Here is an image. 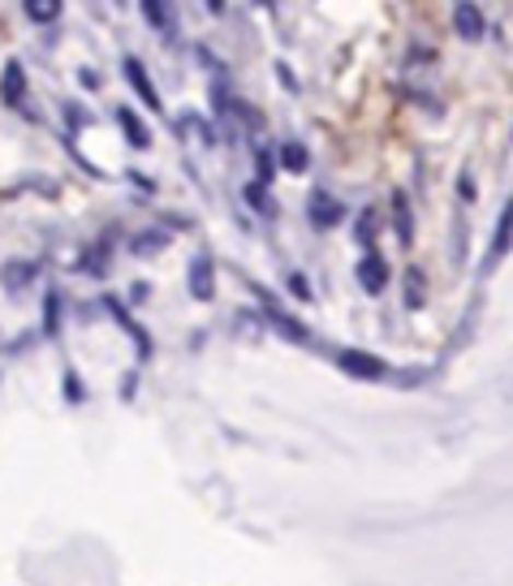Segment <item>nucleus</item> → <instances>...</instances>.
<instances>
[{"label":"nucleus","instance_id":"obj_1","mask_svg":"<svg viewBox=\"0 0 513 586\" xmlns=\"http://www.w3.org/2000/svg\"><path fill=\"white\" fill-rule=\"evenodd\" d=\"M337 366L346 375H354V379H384L388 375V366L380 363L375 354H366V350H337Z\"/></svg>","mask_w":513,"mask_h":586},{"label":"nucleus","instance_id":"obj_2","mask_svg":"<svg viewBox=\"0 0 513 586\" xmlns=\"http://www.w3.org/2000/svg\"><path fill=\"white\" fill-rule=\"evenodd\" d=\"M186 285H190V293H195L199 302H208V297L217 293V263H212V255H195V259H190Z\"/></svg>","mask_w":513,"mask_h":586},{"label":"nucleus","instance_id":"obj_3","mask_svg":"<svg viewBox=\"0 0 513 586\" xmlns=\"http://www.w3.org/2000/svg\"><path fill=\"white\" fill-rule=\"evenodd\" d=\"M306 216H311L315 228H333L337 220L346 216V208H341L337 195H328V190H311V199H306Z\"/></svg>","mask_w":513,"mask_h":586},{"label":"nucleus","instance_id":"obj_4","mask_svg":"<svg viewBox=\"0 0 513 586\" xmlns=\"http://www.w3.org/2000/svg\"><path fill=\"white\" fill-rule=\"evenodd\" d=\"M453 31L466 39V44H479L488 22H483V9L479 4H453Z\"/></svg>","mask_w":513,"mask_h":586},{"label":"nucleus","instance_id":"obj_5","mask_svg":"<svg viewBox=\"0 0 513 586\" xmlns=\"http://www.w3.org/2000/svg\"><path fill=\"white\" fill-rule=\"evenodd\" d=\"M510 250H513V199L505 203L501 224H497V233H492V242H488V263H483V268L492 272V268H497V263H501Z\"/></svg>","mask_w":513,"mask_h":586},{"label":"nucleus","instance_id":"obj_6","mask_svg":"<svg viewBox=\"0 0 513 586\" xmlns=\"http://www.w3.org/2000/svg\"><path fill=\"white\" fill-rule=\"evenodd\" d=\"M0 99H4V108L26 104V70H22V61H9L4 73H0Z\"/></svg>","mask_w":513,"mask_h":586},{"label":"nucleus","instance_id":"obj_7","mask_svg":"<svg viewBox=\"0 0 513 586\" xmlns=\"http://www.w3.org/2000/svg\"><path fill=\"white\" fill-rule=\"evenodd\" d=\"M255 293H259V302H264V310H268V319L277 324V332H281V337H290V341H298V345H306V341H311L306 324H298L293 315H281V310H277V302L268 297V290H259V285H255Z\"/></svg>","mask_w":513,"mask_h":586},{"label":"nucleus","instance_id":"obj_8","mask_svg":"<svg viewBox=\"0 0 513 586\" xmlns=\"http://www.w3.org/2000/svg\"><path fill=\"white\" fill-rule=\"evenodd\" d=\"M359 285H363L366 293L388 290V263H384L375 250H366L363 259H359Z\"/></svg>","mask_w":513,"mask_h":586},{"label":"nucleus","instance_id":"obj_9","mask_svg":"<svg viewBox=\"0 0 513 586\" xmlns=\"http://www.w3.org/2000/svg\"><path fill=\"white\" fill-rule=\"evenodd\" d=\"M126 78H130V86L139 91V99H143L151 113H160V91L151 86V78H147V70L135 61V57H126Z\"/></svg>","mask_w":513,"mask_h":586},{"label":"nucleus","instance_id":"obj_10","mask_svg":"<svg viewBox=\"0 0 513 586\" xmlns=\"http://www.w3.org/2000/svg\"><path fill=\"white\" fill-rule=\"evenodd\" d=\"M143 17H147V26H155L160 35H177V22H173V9L164 4V0H143Z\"/></svg>","mask_w":513,"mask_h":586},{"label":"nucleus","instance_id":"obj_11","mask_svg":"<svg viewBox=\"0 0 513 586\" xmlns=\"http://www.w3.org/2000/svg\"><path fill=\"white\" fill-rule=\"evenodd\" d=\"M31 281H35V263H4L0 268V285L9 293H22Z\"/></svg>","mask_w":513,"mask_h":586},{"label":"nucleus","instance_id":"obj_12","mask_svg":"<svg viewBox=\"0 0 513 586\" xmlns=\"http://www.w3.org/2000/svg\"><path fill=\"white\" fill-rule=\"evenodd\" d=\"M117 126H121V134L130 139V146H139V151H143V146H151V134H147L143 121H139L130 108H117Z\"/></svg>","mask_w":513,"mask_h":586},{"label":"nucleus","instance_id":"obj_13","mask_svg":"<svg viewBox=\"0 0 513 586\" xmlns=\"http://www.w3.org/2000/svg\"><path fill=\"white\" fill-rule=\"evenodd\" d=\"M393 212H397V237H401V246H410L415 242V216H410L406 195H393Z\"/></svg>","mask_w":513,"mask_h":586},{"label":"nucleus","instance_id":"obj_14","mask_svg":"<svg viewBox=\"0 0 513 586\" xmlns=\"http://www.w3.org/2000/svg\"><path fill=\"white\" fill-rule=\"evenodd\" d=\"M168 246V233H160V228H147V233H139L135 242H130V250L143 259V255H160Z\"/></svg>","mask_w":513,"mask_h":586},{"label":"nucleus","instance_id":"obj_15","mask_svg":"<svg viewBox=\"0 0 513 586\" xmlns=\"http://www.w3.org/2000/svg\"><path fill=\"white\" fill-rule=\"evenodd\" d=\"M428 302V285H423V268H410L406 272V306L410 310H419Z\"/></svg>","mask_w":513,"mask_h":586},{"label":"nucleus","instance_id":"obj_16","mask_svg":"<svg viewBox=\"0 0 513 586\" xmlns=\"http://www.w3.org/2000/svg\"><path fill=\"white\" fill-rule=\"evenodd\" d=\"M306 164H311V155H306V146L302 143L281 146V168H285V173H306Z\"/></svg>","mask_w":513,"mask_h":586},{"label":"nucleus","instance_id":"obj_17","mask_svg":"<svg viewBox=\"0 0 513 586\" xmlns=\"http://www.w3.org/2000/svg\"><path fill=\"white\" fill-rule=\"evenodd\" d=\"M22 9H26L31 22H57V17H61V4H57V0H48V4H44V0H26Z\"/></svg>","mask_w":513,"mask_h":586},{"label":"nucleus","instance_id":"obj_18","mask_svg":"<svg viewBox=\"0 0 513 586\" xmlns=\"http://www.w3.org/2000/svg\"><path fill=\"white\" fill-rule=\"evenodd\" d=\"M246 203H250V208H259L264 216H272V212H277V208H272V199H268V186H264V181H250V186H246Z\"/></svg>","mask_w":513,"mask_h":586},{"label":"nucleus","instance_id":"obj_19","mask_svg":"<svg viewBox=\"0 0 513 586\" xmlns=\"http://www.w3.org/2000/svg\"><path fill=\"white\" fill-rule=\"evenodd\" d=\"M104 255H108V242H100V246H91V250L82 255L86 263H78V268H82V272H91V277H104V268H108V263H104Z\"/></svg>","mask_w":513,"mask_h":586},{"label":"nucleus","instance_id":"obj_20","mask_svg":"<svg viewBox=\"0 0 513 586\" xmlns=\"http://www.w3.org/2000/svg\"><path fill=\"white\" fill-rule=\"evenodd\" d=\"M57 324H61V297L48 293V302H44V328H48V337H57Z\"/></svg>","mask_w":513,"mask_h":586},{"label":"nucleus","instance_id":"obj_21","mask_svg":"<svg viewBox=\"0 0 513 586\" xmlns=\"http://www.w3.org/2000/svg\"><path fill=\"white\" fill-rule=\"evenodd\" d=\"M354 237H359L363 246H371V242H375V212H363V216H359V224H354Z\"/></svg>","mask_w":513,"mask_h":586},{"label":"nucleus","instance_id":"obj_22","mask_svg":"<svg viewBox=\"0 0 513 586\" xmlns=\"http://www.w3.org/2000/svg\"><path fill=\"white\" fill-rule=\"evenodd\" d=\"M285 285H290L293 297H302V302L311 297V285H306V277H302V272H290V277H285Z\"/></svg>","mask_w":513,"mask_h":586},{"label":"nucleus","instance_id":"obj_23","mask_svg":"<svg viewBox=\"0 0 513 586\" xmlns=\"http://www.w3.org/2000/svg\"><path fill=\"white\" fill-rule=\"evenodd\" d=\"M66 117H70L73 130H78V126H91V113H86V108H78V104H66Z\"/></svg>","mask_w":513,"mask_h":586},{"label":"nucleus","instance_id":"obj_24","mask_svg":"<svg viewBox=\"0 0 513 586\" xmlns=\"http://www.w3.org/2000/svg\"><path fill=\"white\" fill-rule=\"evenodd\" d=\"M66 392H70V401H82V388H78V379L66 375Z\"/></svg>","mask_w":513,"mask_h":586},{"label":"nucleus","instance_id":"obj_25","mask_svg":"<svg viewBox=\"0 0 513 586\" xmlns=\"http://www.w3.org/2000/svg\"><path fill=\"white\" fill-rule=\"evenodd\" d=\"M277 73H281V82H285V91H298V78H293L285 66H277Z\"/></svg>","mask_w":513,"mask_h":586},{"label":"nucleus","instance_id":"obj_26","mask_svg":"<svg viewBox=\"0 0 513 586\" xmlns=\"http://www.w3.org/2000/svg\"><path fill=\"white\" fill-rule=\"evenodd\" d=\"M457 195H462V199H475V186H470V177H462V181H457Z\"/></svg>","mask_w":513,"mask_h":586}]
</instances>
